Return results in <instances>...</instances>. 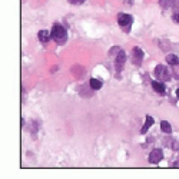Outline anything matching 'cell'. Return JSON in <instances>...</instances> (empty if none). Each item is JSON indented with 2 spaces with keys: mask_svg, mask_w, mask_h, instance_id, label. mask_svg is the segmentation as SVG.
Segmentation results:
<instances>
[{
  "mask_svg": "<svg viewBox=\"0 0 179 179\" xmlns=\"http://www.w3.org/2000/svg\"><path fill=\"white\" fill-rule=\"evenodd\" d=\"M52 38L57 42V43H63L66 40V30L62 25H55L52 29Z\"/></svg>",
  "mask_w": 179,
  "mask_h": 179,
  "instance_id": "6da1fadb",
  "label": "cell"
},
{
  "mask_svg": "<svg viewBox=\"0 0 179 179\" xmlns=\"http://www.w3.org/2000/svg\"><path fill=\"white\" fill-rule=\"evenodd\" d=\"M155 75H156V78L160 79L162 82H165V80H168V79L171 78V73H169L168 67H165L163 65L156 66V69H155Z\"/></svg>",
  "mask_w": 179,
  "mask_h": 179,
  "instance_id": "7a4b0ae2",
  "label": "cell"
},
{
  "mask_svg": "<svg viewBox=\"0 0 179 179\" xmlns=\"http://www.w3.org/2000/svg\"><path fill=\"white\" fill-rule=\"evenodd\" d=\"M163 159V152L160 149H153L149 155V162L150 163H159Z\"/></svg>",
  "mask_w": 179,
  "mask_h": 179,
  "instance_id": "3957f363",
  "label": "cell"
},
{
  "mask_svg": "<svg viewBox=\"0 0 179 179\" xmlns=\"http://www.w3.org/2000/svg\"><path fill=\"white\" fill-rule=\"evenodd\" d=\"M118 22H119L120 26H129L131 27L132 22H133V19H132V16L131 15H126V13H120L119 16H118Z\"/></svg>",
  "mask_w": 179,
  "mask_h": 179,
  "instance_id": "277c9868",
  "label": "cell"
},
{
  "mask_svg": "<svg viewBox=\"0 0 179 179\" xmlns=\"http://www.w3.org/2000/svg\"><path fill=\"white\" fill-rule=\"evenodd\" d=\"M125 60H126V55H125L123 50H120V52L118 53V56H116V69H118V70L122 69V66L125 65Z\"/></svg>",
  "mask_w": 179,
  "mask_h": 179,
  "instance_id": "5b68a950",
  "label": "cell"
},
{
  "mask_svg": "<svg viewBox=\"0 0 179 179\" xmlns=\"http://www.w3.org/2000/svg\"><path fill=\"white\" fill-rule=\"evenodd\" d=\"M133 60H135V65H139L142 62V57H143V52L141 50V47H133Z\"/></svg>",
  "mask_w": 179,
  "mask_h": 179,
  "instance_id": "8992f818",
  "label": "cell"
},
{
  "mask_svg": "<svg viewBox=\"0 0 179 179\" xmlns=\"http://www.w3.org/2000/svg\"><path fill=\"white\" fill-rule=\"evenodd\" d=\"M52 38V33H49L47 30H40L39 32V39H40L42 43H46V42H49V39Z\"/></svg>",
  "mask_w": 179,
  "mask_h": 179,
  "instance_id": "52a82bcc",
  "label": "cell"
},
{
  "mask_svg": "<svg viewBox=\"0 0 179 179\" xmlns=\"http://www.w3.org/2000/svg\"><path fill=\"white\" fill-rule=\"evenodd\" d=\"M152 125H153V118L152 116H146V122H145V125H143V128L141 129V133H146L148 129H149Z\"/></svg>",
  "mask_w": 179,
  "mask_h": 179,
  "instance_id": "ba28073f",
  "label": "cell"
},
{
  "mask_svg": "<svg viewBox=\"0 0 179 179\" xmlns=\"http://www.w3.org/2000/svg\"><path fill=\"white\" fill-rule=\"evenodd\" d=\"M152 87H153L155 90H156L158 93H165V86H163V83L153 80V82H152Z\"/></svg>",
  "mask_w": 179,
  "mask_h": 179,
  "instance_id": "9c48e42d",
  "label": "cell"
},
{
  "mask_svg": "<svg viewBox=\"0 0 179 179\" xmlns=\"http://www.w3.org/2000/svg\"><path fill=\"white\" fill-rule=\"evenodd\" d=\"M160 129H162V132H165V133H171L172 132L171 123L166 122V120H162V122H160Z\"/></svg>",
  "mask_w": 179,
  "mask_h": 179,
  "instance_id": "30bf717a",
  "label": "cell"
},
{
  "mask_svg": "<svg viewBox=\"0 0 179 179\" xmlns=\"http://www.w3.org/2000/svg\"><path fill=\"white\" fill-rule=\"evenodd\" d=\"M90 87L92 89H95V90H99L102 87V82L101 80H97V79H90Z\"/></svg>",
  "mask_w": 179,
  "mask_h": 179,
  "instance_id": "8fae6325",
  "label": "cell"
},
{
  "mask_svg": "<svg viewBox=\"0 0 179 179\" xmlns=\"http://www.w3.org/2000/svg\"><path fill=\"white\" fill-rule=\"evenodd\" d=\"M166 60H168L169 65H178L179 63V59L175 56V55H168V56H166Z\"/></svg>",
  "mask_w": 179,
  "mask_h": 179,
  "instance_id": "7c38bea8",
  "label": "cell"
},
{
  "mask_svg": "<svg viewBox=\"0 0 179 179\" xmlns=\"http://www.w3.org/2000/svg\"><path fill=\"white\" fill-rule=\"evenodd\" d=\"M172 19L175 20L176 23H179V13H175V15H173V17H172Z\"/></svg>",
  "mask_w": 179,
  "mask_h": 179,
  "instance_id": "4fadbf2b",
  "label": "cell"
},
{
  "mask_svg": "<svg viewBox=\"0 0 179 179\" xmlns=\"http://www.w3.org/2000/svg\"><path fill=\"white\" fill-rule=\"evenodd\" d=\"M69 2H70V3H73V4H80V2H82V0H69Z\"/></svg>",
  "mask_w": 179,
  "mask_h": 179,
  "instance_id": "5bb4252c",
  "label": "cell"
},
{
  "mask_svg": "<svg viewBox=\"0 0 179 179\" xmlns=\"http://www.w3.org/2000/svg\"><path fill=\"white\" fill-rule=\"evenodd\" d=\"M176 95H178V96H179V89H178V90H176Z\"/></svg>",
  "mask_w": 179,
  "mask_h": 179,
  "instance_id": "9a60e30c",
  "label": "cell"
}]
</instances>
